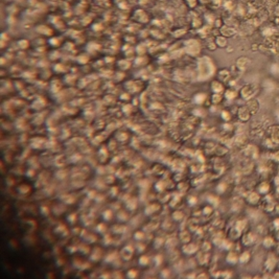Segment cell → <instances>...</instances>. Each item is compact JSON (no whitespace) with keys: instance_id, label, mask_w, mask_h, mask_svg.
I'll return each instance as SVG.
<instances>
[{"instance_id":"cell-1","label":"cell","mask_w":279,"mask_h":279,"mask_svg":"<svg viewBox=\"0 0 279 279\" xmlns=\"http://www.w3.org/2000/svg\"><path fill=\"white\" fill-rule=\"evenodd\" d=\"M278 263V258L276 257V255L274 253L268 254V257L266 258L265 261V268L268 271H273L275 269V267L277 266Z\"/></svg>"},{"instance_id":"cell-2","label":"cell","mask_w":279,"mask_h":279,"mask_svg":"<svg viewBox=\"0 0 279 279\" xmlns=\"http://www.w3.org/2000/svg\"><path fill=\"white\" fill-rule=\"evenodd\" d=\"M262 245H263V247H265V248L270 249V248H272V247L275 245V240H274V239H273L272 236L267 235L265 239H263Z\"/></svg>"},{"instance_id":"cell-3","label":"cell","mask_w":279,"mask_h":279,"mask_svg":"<svg viewBox=\"0 0 279 279\" xmlns=\"http://www.w3.org/2000/svg\"><path fill=\"white\" fill-rule=\"evenodd\" d=\"M270 190V184L267 183V182H263V183L260 184L259 186V193L260 195H268Z\"/></svg>"},{"instance_id":"cell-4","label":"cell","mask_w":279,"mask_h":279,"mask_svg":"<svg viewBox=\"0 0 279 279\" xmlns=\"http://www.w3.org/2000/svg\"><path fill=\"white\" fill-rule=\"evenodd\" d=\"M250 258H251V254L249 253L248 251H246L245 253H243L240 255L239 260H240V262H243V263H248L249 261H250Z\"/></svg>"},{"instance_id":"cell-5","label":"cell","mask_w":279,"mask_h":279,"mask_svg":"<svg viewBox=\"0 0 279 279\" xmlns=\"http://www.w3.org/2000/svg\"><path fill=\"white\" fill-rule=\"evenodd\" d=\"M273 225H274V227L277 229V230H279V218H276L274 221H273Z\"/></svg>"},{"instance_id":"cell-6","label":"cell","mask_w":279,"mask_h":279,"mask_svg":"<svg viewBox=\"0 0 279 279\" xmlns=\"http://www.w3.org/2000/svg\"><path fill=\"white\" fill-rule=\"evenodd\" d=\"M275 209H276V211H277V213L279 214V204H277V205H276Z\"/></svg>"},{"instance_id":"cell-7","label":"cell","mask_w":279,"mask_h":279,"mask_svg":"<svg viewBox=\"0 0 279 279\" xmlns=\"http://www.w3.org/2000/svg\"><path fill=\"white\" fill-rule=\"evenodd\" d=\"M276 239L279 240V230L277 231V233H276Z\"/></svg>"}]
</instances>
